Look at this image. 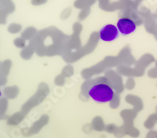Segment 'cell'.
<instances>
[{"mask_svg":"<svg viewBox=\"0 0 157 138\" xmlns=\"http://www.w3.org/2000/svg\"><path fill=\"white\" fill-rule=\"evenodd\" d=\"M86 96L98 103H107L114 97V90L109 79L105 77H98L84 83Z\"/></svg>","mask_w":157,"mask_h":138,"instance_id":"obj_1","label":"cell"},{"mask_svg":"<svg viewBox=\"0 0 157 138\" xmlns=\"http://www.w3.org/2000/svg\"><path fill=\"white\" fill-rule=\"evenodd\" d=\"M118 30L123 35L131 34L137 28V24L128 17H122L117 22Z\"/></svg>","mask_w":157,"mask_h":138,"instance_id":"obj_2","label":"cell"},{"mask_svg":"<svg viewBox=\"0 0 157 138\" xmlns=\"http://www.w3.org/2000/svg\"><path fill=\"white\" fill-rule=\"evenodd\" d=\"M119 30L116 26L113 24H107L102 28L100 31L101 39L105 42H111L119 37Z\"/></svg>","mask_w":157,"mask_h":138,"instance_id":"obj_3","label":"cell"},{"mask_svg":"<svg viewBox=\"0 0 157 138\" xmlns=\"http://www.w3.org/2000/svg\"><path fill=\"white\" fill-rule=\"evenodd\" d=\"M0 95H1V91H0Z\"/></svg>","mask_w":157,"mask_h":138,"instance_id":"obj_4","label":"cell"}]
</instances>
